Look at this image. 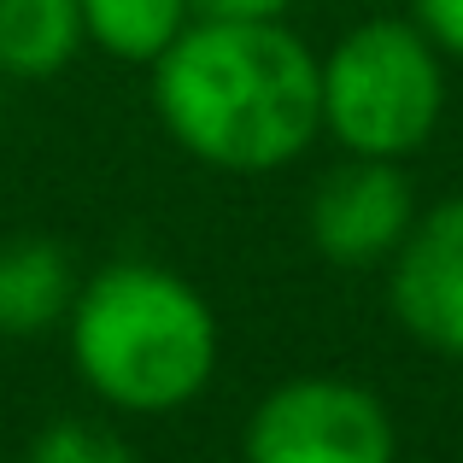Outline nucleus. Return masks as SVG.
<instances>
[{
    "mask_svg": "<svg viewBox=\"0 0 463 463\" xmlns=\"http://www.w3.org/2000/svg\"><path fill=\"white\" fill-rule=\"evenodd\" d=\"M153 112L200 165L282 170L323 129V65L282 18H194L153 59Z\"/></svg>",
    "mask_w": 463,
    "mask_h": 463,
    "instance_id": "1",
    "label": "nucleus"
},
{
    "mask_svg": "<svg viewBox=\"0 0 463 463\" xmlns=\"http://www.w3.org/2000/svg\"><path fill=\"white\" fill-rule=\"evenodd\" d=\"M82 42L124 65H153L170 42L194 24V0H77Z\"/></svg>",
    "mask_w": 463,
    "mask_h": 463,
    "instance_id": "9",
    "label": "nucleus"
},
{
    "mask_svg": "<svg viewBox=\"0 0 463 463\" xmlns=\"http://www.w3.org/2000/svg\"><path fill=\"white\" fill-rule=\"evenodd\" d=\"M323 129L358 158H411L446 112L440 47L417 18H364L328 47Z\"/></svg>",
    "mask_w": 463,
    "mask_h": 463,
    "instance_id": "3",
    "label": "nucleus"
},
{
    "mask_svg": "<svg viewBox=\"0 0 463 463\" xmlns=\"http://www.w3.org/2000/svg\"><path fill=\"white\" fill-rule=\"evenodd\" d=\"M387 264V306L399 328L440 358H463V194L422 212Z\"/></svg>",
    "mask_w": 463,
    "mask_h": 463,
    "instance_id": "6",
    "label": "nucleus"
},
{
    "mask_svg": "<svg viewBox=\"0 0 463 463\" xmlns=\"http://www.w3.org/2000/svg\"><path fill=\"white\" fill-rule=\"evenodd\" d=\"M417 24L434 35L440 53L463 59V0H417Z\"/></svg>",
    "mask_w": 463,
    "mask_h": 463,
    "instance_id": "11",
    "label": "nucleus"
},
{
    "mask_svg": "<svg viewBox=\"0 0 463 463\" xmlns=\"http://www.w3.org/2000/svg\"><path fill=\"white\" fill-rule=\"evenodd\" d=\"M241 452L247 463H393L399 434L370 387L294 375L252 405Z\"/></svg>",
    "mask_w": 463,
    "mask_h": 463,
    "instance_id": "4",
    "label": "nucleus"
},
{
    "mask_svg": "<svg viewBox=\"0 0 463 463\" xmlns=\"http://www.w3.org/2000/svg\"><path fill=\"white\" fill-rule=\"evenodd\" d=\"M65 335L89 393L129 417L194 405L217 370V317L165 264L124 259L94 270L71 299Z\"/></svg>",
    "mask_w": 463,
    "mask_h": 463,
    "instance_id": "2",
    "label": "nucleus"
},
{
    "mask_svg": "<svg viewBox=\"0 0 463 463\" xmlns=\"http://www.w3.org/2000/svg\"><path fill=\"white\" fill-rule=\"evenodd\" d=\"M24 463H136V446L94 417H59L24 446Z\"/></svg>",
    "mask_w": 463,
    "mask_h": 463,
    "instance_id": "10",
    "label": "nucleus"
},
{
    "mask_svg": "<svg viewBox=\"0 0 463 463\" xmlns=\"http://www.w3.org/2000/svg\"><path fill=\"white\" fill-rule=\"evenodd\" d=\"M77 288L82 282L59 241H42V235L0 241V335L12 340L47 335L53 323L71 317Z\"/></svg>",
    "mask_w": 463,
    "mask_h": 463,
    "instance_id": "7",
    "label": "nucleus"
},
{
    "mask_svg": "<svg viewBox=\"0 0 463 463\" xmlns=\"http://www.w3.org/2000/svg\"><path fill=\"white\" fill-rule=\"evenodd\" d=\"M294 0H194V18H241V24H264L282 18Z\"/></svg>",
    "mask_w": 463,
    "mask_h": 463,
    "instance_id": "12",
    "label": "nucleus"
},
{
    "mask_svg": "<svg viewBox=\"0 0 463 463\" xmlns=\"http://www.w3.org/2000/svg\"><path fill=\"white\" fill-rule=\"evenodd\" d=\"M411 223H417V194H411V176L399 170V158L352 153L346 165H335L317 182L306 205L311 247L340 270H364V264L393 259Z\"/></svg>",
    "mask_w": 463,
    "mask_h": 463,
    "instance_id": "5",
    "label": "nucleus"
},
{
    "mask_svg": "<svg viewBox=\"0 0 463 463\" xmlns=\"http://www.w3.org/2000/svg\"><path fill=\"white\" fill-rule=\"evenodd\" d=\"M82 6L77 0H0V77L47 82L77 59Z\"/></svg>",
    "mask_w": 463,
    "mask_h": 463,
    "instance_id": "8",
    "label": "nucleus"
}]
</instances>
